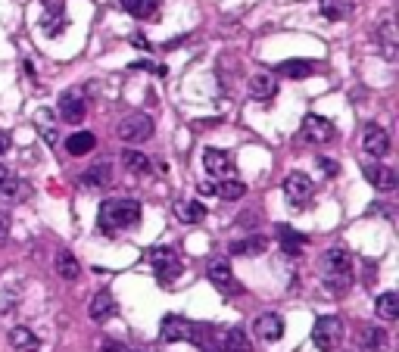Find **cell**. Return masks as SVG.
Wrapping results in <instances>:
<instances>
[{
  "label": "cell",
  "mask_w": 399,
  "mask_h": 352,
  "mask_svg": "<svg viewBox=\"0 0 399 352\" xmlns=\"http://www.w3.org/2000/svg\"><path fill=\"white\" fill-rule=\"evenodd\" d=\"M156 0H122V10L132 13L134 19H150L156 13Z\"/></svg>",
  "instance_id": "cell-29"
},
{
  "label": "cell",
  "mask_w": 399,
  "mask_h": 352,
  "mask_svg": "<svg viewBox=\"0 0 399 352\" xmlns=\"http://www.w3.org/2000/svg\"><path fill=\"white\" fill-rule=\"evenodd\" d=\"M203 165H206V171L213 178H231V175H234V162H231V156L224 153V150L209 147L206 153H203Z\"/></svg>",
  "instance_id": "cell-13"
},
{
  "label": "cell",
  "mask_w": 399,
  "mask_h": 352,
  "mask_svg": "<svg viewBox=\"0 0 399 352\" xmlns=\"http://www.w3.org/2000/svg\"><path fill=\"white\" fill-rule=\"evenodd\" d=\"M312 343H315L318 352H334L343 343V321L337 315H322L312 325Z\"/></svg>",
  "instance_id": "cell-4"
},
{
  "label": "cell",
  "mask_w": 399,
  "mask_h": 352,
  "mask_svg": "<svg viewBox=\"0 0 399 352\" xmlns=\"http://www.w3.org/2000/svg\"><path fill=\"white\" fill-rule=\"evenodd\" d=\"M322 16L331 22H343L353 16V0H322Z\"/></svg>",
  "instance_id": "cell-21"
},
{
  "label": "cell",
  "mask_w": 399,
  "mask_h": 352,
  "mask_svg": "<svg viewBox=\"0 0 399 352\" xmlns=\"http://www.w3.org/2000/svg\"><path fill=\"white\" fill-rule=\"evenodd\" d=\"M47 13H63V0H41Z\"/></svg>",
  "instance_id": "cell-38"
},
{
  "label": "cell",
  "mask_w": 399,
  "mask_h": 352,
  "mask_svg": "<svg viewBox=\"0 0 399 352\" xmlns=\"http://www.w3.org/2000/svg\"><path fill=\"white\" fill-rule=\"evenodd\" d=\"M281 75H287V78H309L312 75V63L309 60H287V63H281Z\"/></svg>",
  "instance_id": "cell-33"
},
{
  "label": "cell",
  "mask_w": 399,
  "mask_h": 352,
  "mask_svg": "<svg viewBox=\"0 0 399 352\" xmlns=\"http://www.w3.org/2000/svg\"><path fill=\"white\" fill-rule=\"evenodd\" d=\"M141 221V203L137 200H103L97 212V225L103 234H115L134 228Z\"/></svg>",
  "instance_id": "cell-1"
},
{
  "label": "cell",
  "mask_w": 399,
  "mask_h": 352,
  "mask_svg": "<svg viewBox=\"0 0 399 352\" xmlns=\"http://www.w3.org/2000/svg\"><path fill=\"white\" fill-rule=\"evenodd\" d=\"M10 346L16 349V352H38L41 349V340H38V334H34L32 327L19 325V327L10 330Z\"/></svg>",
  "instance_id": "cell-17"
},
{
  "label": "cell",
  "mask_w": 399,
  "mask_h": 352,
  "mask_svg": "<svg viewBox=\"0 0 399 352\" xmlns=\"http://www.w3.org/2000/svg\"><path fill=\"white\" fill-rule=\"evenodd\" d=\"M78 259L69 253V249H60V253H56V275L63 278V281H75L78 278Z\"/></svg>",
  "instance_id": "cell-25"
},
{
  "label": "cell",
  "mask_w": 399,
  "mask_h": 352,
  "mask_svg": "<svg viewBox=\"0 0 399 352\" xmlns=\"http://www.w3.org/2000/svg\"><path fill=\"white\" fill-rule=\"evenodd\" d=\"M377 38H381L384 56H390V60H393V56H396V34H393V22H390V19H384V25L377 28Z\"/></svg>",
  "instance_id": "cell-31"
},
{
  "label": "cell",
  "mask_w": 399,
  "mask_h": 352,
  "mask_svg": "<svg viewBox=\"0 0 399 352\" xmlns=\"http://www.w3.org/2000/svg\"><path fill=\"white\" fill-rule=\"evenodd\" d=\"M243 193H246V184H243V181H237V178H222V184L215 188V197L231 200V203H234V200H241Z\"/></svg>",
  "instance_id": "cell-30"
},
{
  "label": "cell",
  "mask_w": 399,
  "mask_h": 352,
  "mask_svg": "<svg viewBox=\"0 0 399 352\" xmlns=\"http://www.w3.org/2000/svg\"><path fill=\"white\" fill-rule=\"evenodd\" d=\"M197 190L203 193V197H215V184H213V181H203Z\"/></svg>",
  "instance_id": "cell-39"
},
{
  "label": "cell",
  "mask_w": 399,
  "mask_h": 352,
  "mask_svg": "<svg viewBox=\"0 0 399 352\" xmlns=\"http://www.w3.org/2000/svg\"><path fill=\"white\" fill-rule=\"evenodd\" d=\"M256 337L265 343H278L284 337V318L278 312H265L256 318Z\"/></svg>",
  "instance_id": "cell-12"
},
{
  "label": "cell",
  "mask_w": 399,
  "mask_h": 352,
  "mask_svg": "<svg viewBox=\"0 0 399 352\" xmlns=\"http://www.w3.org/2000/svg\"><path fill=\"white\" fill-rule=\"evenodd\" d=\"M115 134H119L125 143H141V141H147L150 134H153V119L144 116V112H134V116H128V119L119 122Z\"/></svg>",
  "instance_id": "cell-6"
},
{
  "label": "cell",
  "mask_w": 399,
  "mask_h": 352,
  "mask_svg": "<svg viewBox=\"0 0 399 352\" xmlns=\"http://www.w3.org/2000/svg\"><path fill=\"white\" fill-rule=\"evenodd\" d=\"M362 150L368 156H374V159H381V156L390 153V134L381 125H365V131H362Z\"/></svg>",
  "instance_id": "cell-10"
},
{
  "label": "cell",
  "mask_w": 399,
  "mask_h": 352,
  "mask_svg": "<svg viewBox=\"0 0 399 352\" xmlns=\"http://www.w3.org/2000/svg\"><path fill=\"white\" fill-rule=\"evenodd\" d=\"M44 34H50V38H56V34H63L66 32V16H63V13H47L44 16Z\"/></svg>",
  "instance_id": "cell-34"
},
{
  "label": "cell",
  "mask_w": 399,
  "mask_h": 352,
  "mask_svg": "<svg viewBox=\"0 0 399 352\" xmlns=\"http://www.w3.org/2000/svg\"><path fill=\"white\" fill-rule=\"evenodd\" d=\"M312 190H315V184H312L309 175H303V171H290L284 178V193H287V203L293 206V209H303V206L312 200Z\"/></svg>",
  "instance_id": "cell-7"
},
{
  "label": "cell",
  "mask_w": 399,
  "mask_h": 352,
  "mask_svg": "<svg viewBox=\"0 0 399 352\" xmlns=\"http://www.w3.org/2000/svg\"><path fill=\"white\" fill-rule=\"evenodd\" d=\"M128 352H141V349H128Z\"/></svg>",
  "instance_id": "cell-43"
},
{
  "label": "cell",
  "mask_w": 399,
  "mask_h": 352,
  "mask_svg": "<svg viewBox=\"0 0 399 352\" xmlns=\"http://www.w3.org/2000/svg\"><path fill=\"white\" fill-rule=\"evenodd\" d=\"M132 41H134V47H141V50H150V44H147V41H144V38H141V34H134V38H132Z\"/></svg>",
  "instance_id": "cell-41"
},
{
  "label": "cell",
  "mask_w": 399,
  "mask_h": 352,
  "mask_svg": "<svg viewBox=\"0 0 399 352\" xmlns=\"http://www.w3.org/2000/svg\"><path fill=\"white\" fill-rule=\"evenodd\" d=\"M318 169H322L328 178H334V175H337V171H340V165L334 162V159H324V156H318Z\"/></svg>",
  "instance_id": "cell-35"
},
{
  "label": "cell",
  "mask_w": 399,
  "mask_h": 352,
  "mask_svg": "<svg viewBox=\"0 0 399 352\" xmlns=\"http://www.w3.org/2000/svg\"><path fill=\"white\" fill-rule=\"evenodd\" d=\"M200 337V327L181 315H165L159 325V340L163 343H194Z\"/></svg>",
  "instance_id": "cell-5"
},
{
  "label": "cell",
  "mask_w": 399,
  "mask_h": 352,
  "mask_svg": "<svg viewBox=\"0 0 399 352\" xmlns=\"http://www.w3.org/2000/svg\"><path fill=\"white\" fill-rule=\"evenodd\" d=\"M268 249V240L265 237H250V240H234L231 243V253L234 256H259V253H265Z\"/></svg>",
  "instance_id": "cell-26"
},
{
  "label": "cell",
  "mask_w": 399,
  "mask_h": 352,
  "mask_svg": "<svg viewBox=\"0 0 399 352\" xmlns=\"http://www.w3.org/2000/svg\"><path fill=\"white\" fill-rule=\"evenodd\" d=\"M322 284L328 287L334 296H340V293L350 290V284H353V256L346 253V249L334 247L322 256Z\"/></svg>",
  "instance_id": "cell-2"
},
{
  "label": "cell",
  "mask_w": 399,
  "mask_h": 352,
  "mask_svg": "<svg viewBox=\"0 0 399 352\" xmlns=\"http://www.w3.org/2000/svg\"><path fill=\"white\" fill-rule=\"evenodd\" d=\"M374 312H377V318H384V321H396L399 318V293H393V290L381 293V296L374 299Z\"/></svg>",
  "instance_id": "cell-20"
},
{
  "label": "cell",
  "mask_w": 399,
  "mask_h": 352,
  "mask_svg": "<svg viewBox=\"0 0 399 352\" xmlns=\"http://www.w3.org/2000/svg\"><path fill=\"white\" fill-rule=\"evenodd\" d=\"M250 94L253 100H272L274 94H278V82H274V75H265V72H259V75L250 78Z\"/></svg>",
  "instance_id": "cell-19"
},
{
  "label": "cell",
  "mask_w": 399,
  "mask_h": 352,
  "mask_svg": "<svg viewBox=\"0 0 399 352\" xmlns=\"http://www.w3.org/2000/svg\"><path fill=\"white\" fill-rule=\"evenodd\" d=\"M10 143H13V141H10V134H6V131H0V156H4L6 150H10Z\"/></svg>",
  "instance_id": "cell-40"
},
{
  "label": "cell",
  "mask_w": 399,
  "mask_h": 352,
  "mask_svg": "<svg viewBox=\"0 0 399 352\" xmlns=\"http://www.w3.org/2000/svg\"><path fill=\"white\" fill-rule=\"evenodd\" d=\"M4 178H6V169H4V165H0V181H4Z\"/></svg>",
  "instance_id": "cell-42"
},
{
  "label": "cell",
  "mask_w": 399,
  "mask_h": 352,
  "mask_svg": "<svg viewBox=\"0 0 399 352\" xmlns=\"http://www.w3.org/2000/svg\"><path fill=\"white\" fill-rule=\"evenodd\" d=\"M94 147H97V138H94L91 131H75V134H72V138L66 141L69 156H88Z\"/></svg>",
  "instance_id": "cell-23"
},
{
  "label": "cell",
  "mask_w": 399,
  "mask_h": 352,
  "mask_svg": "<svg viewBox=\"0 0 399 352\" xmlns=\"http://www.w3.org/2000/svg\"><path fill=\"white\" fill-rule=\"evenodd\" d=\"M6 237H10V215L0 212V243H6Z\"/></svg>",
  "instance_id": "cell-36"
},
{
  "label": "cell",
  "mask_w": 399,
  "mask_h": 352,
  "mask_svg": "<svg viewBox=\"0 0 399 352\" xmlns=\"http://www.w3.org/2000/svg\"><path fill=\"white\" fill-rule=\"evenodd\" d=\"M222 349H224V352H250L246 334H243L241 327H231V330H228V337H224V343H222Z\"/></svg>",
  "instance_id": "cell-32"
},
{
  "label": "cell",
  "mask_w": 399,
  "mask_h": 352,
  "mask_svg": "<svg viewBox=\"0 0 399 352\" xmlns=\"http://www.w3.org/2000/svg\"><path fill=\"white\" fill-rule=\"evenodd\" d=\"M278 237H281V249H284L287 256H300V249H303V243H306V237L296 234L290 225H281V228H278Z\"/></svg>",
  "instance_id": "cell-24"
},
{
  "label": "cell",
  "mask_w": 399,
  "mask_h": 352,
  "mask_svg": "<svg viewBox=\"0 0 399 352\" xmlns=\"http://www.w3.org/2000/svg\"><path fill=\"white\" fill-rule=\"evenodd\" d=\"M84 112H88V106H84V100L82 94H75V91H66V94L60 97V116L66 119V122H82L84 119Z\"/></svg>",
  "instance_id": "cell-16"
},
{
  "label": "cell",
  "mask_w": 399,
  "mask_h": 352,
  "mask_svg": "<svg viewBox=\"0 0 399 352\" xmlns=\"http://www.w3.org/2000/svg\"><path fill=\"white\" fill-rule=\"evenodd\" d=\"M387 343H390V337L384 327H374V325L362 327V334H359V349L362 352H387Z\"/></svg>",
  "instance_id": "cell-14"
},
{
  "label": "cell",
  "mask_w": 399,
  "mask_h": 352,
  "mask_svg": "<svg viewBox=\"0 0 399 352\" xmlns=\"http://www.w3.org/2000/svg\"><path fill=\"white\" fill-rule=\"evenodd\" d=\"M110 181H113V169H110V165H106V162L91 165V169L82 175V188H91V190L110 188Z\"/></svg>",
  "instance_id": "cell-18"
},
{
  "label": "cell",
  "mask_w": 399,
  "mask_h": 352,
  "mask_svg": "<svg viewBox=\"0 0 399 352\" xmlns=\"http://www.w3.org/2000/svg\"><path fill=\"white\" fill-rule=\"evenodd\" d=\"M100 352H128L125 343H115V340H106L103 346H100Z\"/></svg>",
  "instance_id": "cell-37"
},
{
  "label": "cell",
  "mask_w": 399,
  "mask_h": 352,
  "mask_svg": "<svg viewBox=\"0 0 399 352\" xmlns=\"http://www.w3.org/2000/svg\"><path fill=\"white\" fill-rule=\"evenodd\" d=\"M25 193H28V184H25V181H19V178H10V175H6L4 181H0V197L10 200V203L23 200Z\"/></svg>",
  "instance_id": "cell-28"
},
{
  "label": "cell",
  "mask_w": 399,
  "mask_h": 352,
  "mask_svg": "<svg viewBox=\"0 0 399 352\" xmlns=\"http://www.w3.org/2000/svg\"><path fill=\"white\" fill-rule=\"evenodd\" d=\"M206 275H209V281H213L215 290L228 293V296H237V293L243 290L241 281L234 278V271H231V265L224 262V259H213V262H209V268H206Z\"/></svg>",
  "instance_id": "cell-8"
},
{
  "label": "cell",
  "mask_w": 399,
  "mask_h": 352,
  "mask_svg": "<svg viewBox=\"0 0 399 352\" xmlns=\"http://www.w3.org/2000/svg\"><path fill=\"white\" fill-rule=\"evenodd\" d=\"M147 262H150V268H153L159 284H172L181 275V268H184V265H181V256L172 247H153L147 253Z\"/></svg>",
  "instance_id": "cell-3"
},
{
  "label": "cell",
  "mask_w": 399,
  "mask_h": 352,
  "mask_svg": "<svg viewBox=\"0 0 399 352\" xmlns=\"http://www.w3.org/2000/svg\"><path fill=\"white\" fill-rule=\"evenodd\" d=\"M365 181L374 184L377 190H396L399 175H396V169H390V165L372 162V165H365Z\"/></svg>",
  "instance_id": "cell-11"
},
{
  "label": "cell",
  "mask_w": 399,
  "mask_h": 352,
  "mask_svg": "<svg viewBox=\"0 0 399 352\" xmlns=\"http://www.w3.org/2000/svg\"><path fill=\"white\" fill-rule=\"evenodd\" d=\"M88 315L97 325H103V321H110L113 315H115V299H113V293L110 290H100L97 296L91 299V306H88Z\"/></svg>",
  "instance_id": "cell-15"
},
{
  "label": "cell",
  "mask_w": 399,
  "mask_h": 352,
  "mask_svg": "<svg viewBox=\"0 0 399 352\" xmlns=\"http://www.w3.org/2000/svg\"><path fill=\"white\" fill-rule=\"evenodd\" d=\"M178 219L184 221V225H197V221L206 219V206L200 203V200H181V203L175 206Z\"/></svg>",
  "instance_id": "cell-22"
},
{
  "label": "cell",
  "mask_w": 399,
  "mask_h": 352,
  "mask_svg": "<svg viewBox=\"0 0 399 352\" xmlns=\"http://www.w3.org/2000/svg\"><path fill=\"white\" fill-rule=\"evenodd\" d=\"M300 138L303 141H309V143H328L334 138V125H331V119H324V116H306L303 119V128H300Z\"/></svg>",
  "instance_id": "cell-9"
},
{
  "label": "cell",
  "mask_w": 399,
  "mask_h": 352,
  "mask_svg": "<svg viewBox=\"0 0 399 352\" xmlns=\"http://www.w3.org/2000/svg\"><path fill=\"white\" fill-rule=\"evenodd\" d=\"M122 165H125L132 175H147L150 171V156L137 153V150H125V153H122Z\"/></svg>",
  "instance_id": "cell-27"
}]
</instances>
